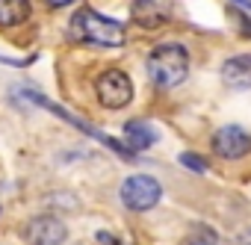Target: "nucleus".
Instances as JSON below:
<instances>
[{
  "instance_id": "nucleus-1",
  "label": "nucleus",
  "mask_w": 251,
  "mask_h": 245,
  "mask_svg": "<svg viewBox=\"0 0 251 245\" xmlns=\"http://www.w3.org/2000/svg\"><path fill=\"white\" fill-rule=\"evenodd\" d=\"M71 39L77 42H86V45H100V48H121L127 42L124 36V27L95 9H80L74 18H71V27H68Z\"/></svg>"
},
{
  "instance_id": "nucleus-2",
  "label": "nucleus",
  "mask_w": 251,
  "mask_h": 245,
  "mask_svg": "<svg viewBox=\"0 0 251 245\" xmlns=\"http://www.w3.org/2000/svg\"><path fill=\"white\" fill-rule=\"evenodd\" d=\"M148 77L157 89H175L189 74V50L183 45H157L148 53Z\"/></svg>"
},
{
  "instance_id": "nucleus-3",
  "label": "nucleus",
  "mask_w": 251,
  "mask_h": 245,
  "mask_svg": "<svg viewBox=\"0 0 251 245\" xmlns=\"http://www.w3.org/2000/svg\"><path fill=\"white\" fill-rule=\"evenodd\" d=\"M95 95H98L100 106H106V109H124L133 100V80L127 77V71L109 68V71H103L98 77Z\"/></svg>"
},
{
  "instance_id": "nucleus-4",
  "label": "nucleus",
  "mask_w": 251,
  "mask_h": 245,
  "mask_svg": "<svg viewBox=\"0 0 251 245\" xmlns=\"http://www.w3.org/2000/svg\"><path fill=\"white\" fill-rule=\"evenodd\" d=\"M160 195H163V186L151 174H130L127 180L121 183V201H124V207L136 210V213H145V210L157 207Z\"/></svg>"
},
{
  "instance_id": "nucleus-5",
  "label": "nucleus",
  "mask_w": 251,
  "mask_h": 245,
  "mask_svg": "<svg viewBox=\"0 0 251 245\" xmlns=\"http://www.w3.org/2000/svg\"><path fill=\"white\" fill-rule=\"evenodd\" d=\"M24 239L30 245H62L68 239V227L62 219L45 213V216H36L24 224Z\"/></svg>"
},
{
  "instance_id": "nucleus-6",
  "label": "nucleus",
  "mask_w": 251,
  "mask_h": 245,
  "mask_svg": "<svg viewBox=\"0 0 251 245\" xmlns=\"http://www.w3.org/2000/svg\"><path fill=\"white\" fill-rule=\"evenodd\" d=\"M210 145H213L216 157H222V160H239V157H245L251 151V136H248V130H242L236 124H225V127H219L213 133Z\"/></svg>"
},
{
  "instance_id": "nucleus-7",
  "label": "nucleus",
  "mask_w": 251,
  "mask_h": 245,
  "mask_svg": "<svg viewBox=\"0 0 251 245\" xmlns=\"http://www.w3.org/2000/svg\"><path fill=\"white\" fill-rule=\"evenodd\" d=\"M175 0H133L130 3V18L142 30H157L172 21Z\"/></svg>"
},
{
  "instance_id": "nucleus-8",
  "label": "nucleus",
  "mask_w": 251,
  "mask_h": 245,
  "mask_svg": "<svg viewBox=\"0 0 251 245\" xmlns=\"http://www.w3.org/2000/svg\"><path fill=\"white\" fill-rule=\"evenodd\" d=\"M222 80L230 89H251V53H236L222 65Z\"/></svg>"
},
{
  "instance_id": "nucleus-9",
  "label": "nucleus",
  "mask_w": 251,
  "mask_h": 245,
  "mask_svg": "<svg viewBox=\"0 0 251 245\" xmlns=\"http://www.w3.org/2000/svg\"><path fill=\"white\" fill-rule=\"evenodd\" d=\"M124 139H127V145H130V154L148 151L157 142V130L148 124V121H127V127H124Z\"/></svg>"
},
{
  "instance_id": "nucleus-10",
  "label": "nucleus",
  "mask_w": 251,
  "mask_h": 245,
  "mask_svg": "<svg viewBox=\"0 0 251 245\" xmlns=\"http://www.w3.org/2000/svg\"><path fill=\"white\" fill-rule=\"evenodd\" d=\"M30 12V0H0V27H21Z\"/></svg>"
},
{
  "instance_id": "nucleus-11",
  "label": "nucleus",
  "mask_w": 251,
  "mask_h": 245,
  "mask_svg": "<svg viewBox=\"0 0 251 245\" xmlns=\"http://www.w3.org/2000/svg\"><path fill=\"white\" fill-rule=\"evenodd\" d=\"M219 242V233L213 230V227H207V224H195L177 245H216Z\"/></svg>"
},
{
  "instance_id": "nucleus-12",
  "label": "nucleus",
  "mask_w": 251,
  "mask_h": 245,
  "mask_svg": "<svg viewBox=\"0 0 251 245\" xmlns=\"http://www.w3.org/2000/svg\"><path fill=\"white\" fill-rule=\"evenodd\" d=\"M180 163H183L186 169H195V172H207V163H204L198 154H189V151H186V154H180Z\"/></svg>"
},
{
  "instance_id": "nucleus-13",
  "label": "nucleus",
  "mask_w": 251,
  "mask_h": 245,
  "mask_svg": "<svg viewBox=\"0 0 251 245\" xmlns=\"http://www.w3.org/2000/svg\"><path fill=\"white\" fill-rule=\"evenodd\" d=\"M45 3H48L50 9H62V6H71L74 0H45Z\"/></svg>"
},
{
  "instance_id": "nucleus-14",
  "label": "nucleus",
  "mask_w": 251,
  "mask_h": 245,
  "mask_svg": "<svg viewBox=\"0 0 251 245\" xmlns=\"http://www.w3.org/2000/svg\"><path fill=\"white\" fill-rule=\"evenodd\" d=\"M236 245H251V227H248V230H242V233L236 236Z\"/></svg>"
},
{
  "instance_id": "nucleus-15",
  "label": "nucleus",
  "mask_w": 251,
  "mask_h": 245,
  "mask_svg": "<svg viewBox=\"0 0 251 245\" xmlns=\"http://www.w3.org/2000/svg\"><path fill=\"white\" fill-rule=\"evenodd\" d=\"M98 239H100V242H103V245H121V242H118V239H112V236H109V233H103V230H100V233H98Z\"/></svg>"
}]
</instances>
